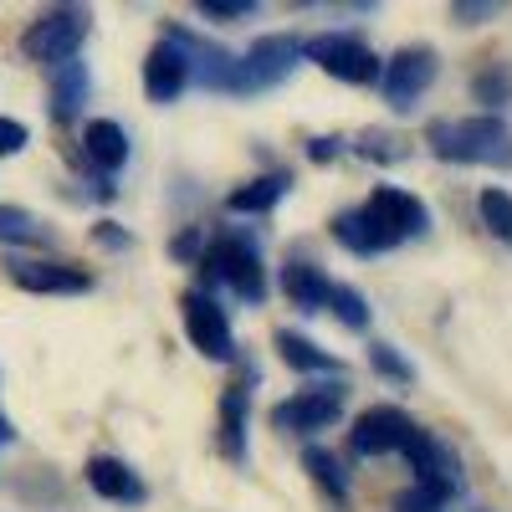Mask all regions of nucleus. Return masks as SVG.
Segmentation results:
<instances>
[{
  "label": "nucleus",
  "instance_id": "9",
  "mask_svg": "<svg viewBox=\"0 0 512 512\" xmlns=\"http://www.w3.org/2000/svg\"><path fill=\"white\" fill-rule=\"evenodd\" d=\"M344 415V390L338 384H318V390H297L292 400L272 405V425L277 431H292V436H313V431H328V425Z\"/></svg>",
  "mask_w": 512,
  "mask_h": 512
},
{
  "label": "nucleus",
  "instance_id": "34",
  "mask_svg": "<svg viewBox=\"0 0 512 512\" xmlns=\"http://www.w3.org/2000/svg\"><path fill=\"white\" fill-rule=\"evenodd\" d=\"M11 441H16V431H11V420L0 415V446H11Z\"/></svg>",
  "mask_w": 512,
  "mask_h": 512
},
{
  "label": "nucleus",
  "instance_id": "24",
  "mask_svg": "<svg viewBox=\"0 0 512 512\" xmlns=\"http://www.w3.org/2000/svg\"><path fill=\"white\" fill-rule=\"evenodd\" d=\"M472 98H477V103H487V108H502V103H512V67H507V62H492V67H482V72L472 77Z\"/></svg>",
  "mask_w": 512,
  "mask_h": 512
},
{
  "label": "nucleus",
  "instance_id": "27",
  "mask_svg": "<svg viewBox=\"0 0 512 512\" xmlns=\"http://www.w3.org/2000/svg\"><path fill=\"white\" fill-rule=\"evenodd\" d=\"M369 359H374V369H379L384 379H395V384H410V379H415V369H410L390 344H374V349H369Z\"/></svg>",
  "mask_w": 512,
  "mask_h": 512
},
{
  "label": "nucleus",
  "instance_id": "15",
  "mask_svg": "<svg viewBox=\"0 0 512 512\" xmlns=\"http://www.w3.org/2000/svg\"><path fill=\"white\" fill-rule=\"evenodd\" d=\"M333 241L344 246V251H354V256H379V251L395 246L390 236L369 221L364 205H359V210H338V216H333Z\"/></svg>",
  "mask_w": 512,
  "mask_h": 512
},
{
  "label": "nucleus",
  "instance_id": "32",
  "mask_svg": "<svg viewBox=\"0 0 512 512\" xmlns=\"http://www.w3.org/2000/svg\"><path fill=\"white\" fill-rule=\"evenodd\" d=\"M451 16H456L461 26H477V21H492V16H497V6H487V0H482V6H466V0H456Z\"/></svg>",
  "mask_w": 512,
  "mask_h": 512
},
{
  "label": "nucleus",
  "instance_id": "30",
  "mask_svg": "<svg viewBox=\"0 0 512 512\" xmlns=\"http://www.w3.org/2000/svg\"><path fill=\"white\" fill-rule=\"evenodd\" d=\"M441 507H446L441 497L420 492V487H410V492H400V497H395V512H441Z\"/></svg>",
  "mask_w": 512,
  "mask_h": 512
},
{
  "label": "nucleus",
  "instance_id": "19",
  "mask_svg": "<svg viewBox=\"0 0 512 512\" xmlns=\"http://www.w3.org/2000/svg\"><path fill=\"white\" fill-rule=\"evenodd\" d=\"M277 354H282V364L287 369H297V374H344V364H338L328 349H318V344H308L303 333H277Z\"/></svg>",
  "mask_w": 512,
  "mask_h": 512
},
{
  "label": "nucleus",
  "instance_id": "3",
  "mask_svg": "<svg viewBox=\"0 0 512 512\" xmlns=\"http://www.w3.org/2000/svg\"><path fill=\"white\" fill-rule=\"evenodd\" d=\"M303 57L318 62L328 77L349 82V88H369V82H379V57L364 36L354 31H328V36H313L303 41Z\"/></svg>",
  "mask_w": 512,
  "mask_h": 512
},
{
  "label": "nucleus",
  "instance_id": "10",
  "mask_svg": "<svg viewBox=\"0 0 512 512\" xmlns=\"http://www.w3.org/2000/svg\"><path fill=\"white\" fill-rule=\"evenodd\" d=\"M364 210H369V221L390 236L395 246H400L405 236H425V231H431V210H425V200L410 195V190H400V185H379V190L364 200Z\"/></svg>",
  "mask_w": 512,
  "mask_h": 512
},
{
  "label": "nucleus",
  "instance_id": "13",
  "mask_svg": "<svg viewBox=\"0 0 512 512\" xmlns=\"http://www.w3.org/2000/svg\"><path fill=\"white\" fill-rule=\"evenodd\" d=\"M11 282L26 287V292H62V297L93 287L88 272H82V267H67V262H16V267H11Z\"/></svg>",
  "mask_w": 512,
  "mask_h": 512
},
{
  "label": "nucleus",
  "instance_id": "20",
  "mask_svg": "<svg viewBox=\"0 0 512 512\" xmlns=\"http://www.w3.org/2000/svg\"><path fill=\"white\" fill-rule=\"evenodd\" d=\"M221 456L231 466L246 461V390L241 384H231V390L221 395Z\"/></svg>",
  "mask_w": 512,
  "mask_h": 512
},
{
  "label": "nucleus",
  "instance_id": "4",
  "mask_svg": "<svg viewBox=\"0 0 512 512\" xmlns=\"http://www.w3.org/2000/svg\"><path fill=\"white\" fill-rule=\"evenodd\" d=\"M205 267L216 272L221 282H231V287L246 297V303H262V297H267L262 251H256V241H251V236H241V231H226V236L210 241V251H205Z\"/></svg>",
  "mask_w": 512,
  "mask_h": 512
},
{
  "label": "nucleus",
  "instance_id": "11",
  "mask_svg": "<svg viewBox=\"0 0 512 512\" xmlns=\"http://www.w3.org/2000/svg\"><path fill=\"white\" fill-rule=\"evenodd\" d=\"M410 431H415V420H410L400 405H369V410L354 420L349 446H354V456H390V451L405 446Z\"/></svg>",
  "mask_w": 512,
  "mask_h": 512
},
{
  "label": "nucleus",
  "instance_id": "23",
  "mask_svg": "<svg viewBox=\"0 0 512 512\" xmlns=\"http://www.w3.org/2000/svg\"><path fill=\"white\" fill-rule=\"evenodd\" d=\"M477 216H482V226H487L497 241L512 246V195H507L502 185H487V190L477 195Z\"/></svg>",
  "mask_w": 512,
  "mask_h": 512
},
{
  "label": "nucleus",
  "instance_id": "17",
  "mask_svg": "<svg viewBox=\"0 0 512 512\" xmlns=\"http://www.w3.org/2000/svg\"><path fill=\"white\" fill-rule=\"evenodd\" d=\"M328 287H333V282H328L313 262H287V267H282V292H287L303 313H323V308H328Z\"/></svg>",
  "mask_w": 512,
  "mask_h": 512
},
{
  "label": "nucleus",
  "instance_id": "28",
  "mask_svg": "<svg viewBox=\"0 0 512 512\" xmlns=\"http://www.w3.org/2000/svg\"><path fill=\"white\" fill-rule=\"evenodd\" d=\"M251 11H256L251 0H200V16H216V21H241Z\"/></svg>",
  "mask_w": 512,
  "mask_h": 512
},
{
  "label": "nucleus",
  "instance_id": "25",
  "mask_svg": "<svg viewBox=\"0 0 512 512\" xmlns=\"http://www.w3.org/2000/svg\"><path fill=\"white\" fill-rule=\"evenodd\" d=\"M328 313L344 323V328H354V333L369 328V303H364L354 287H338V282H333V287H328Z\"/></svg>",
  "mask_w": 512,
  "mask_h": 512
},
{
  "label": "nucleus",
  "instance_id": "6",
  "mask_svg": "<svg viewBox=\"0 0 512 512\" xmlns=\"http://www.w3.org/2000/svg\"><path fill=\"white\" fill-rule=\"evenodd\" d=\"M180 318H185V333H190V344L205 354V359H231L236 354V338H231V318L226 308L210 297L205 287H190L180 292Z\"/></svg>",
  "mask_w": 512,
  "mask_h": 512
},
{
  "label": "nucleus",
  "instance_id": "22",
  "mask_svg": "<svg viewBox=\"0 0 512 512\" xmlns=\"http://www.w3.org/2000/svg\"><path fill=\"white\" fill-rule=\"evenodd\" d=\"M82 98H88V67H82V62H62L57 67V88H52V113L72 118L82 108Z\"/></svg>",
  "mask_w": 512,
  "mask_h": 512
},
{
  "label": "nucleus",
  "instance_id": "18",
  "mask_svg": "<svg viewBox=\"0 0 512 512\" xmlns=\"http://www.w3.org/2000/svg\"><path fill=\"white\" fill-rule=\"evenodd\" d=\"M82 149H88V159H93L98 169H123V159H128V134H123V123L93 118L88 128H82Z\"/></svg>",
  "mask_w": 512,
  "mask_h": 512
},
{
  "label": "nucleus",
  "instance_id": "16",
  "mask_svg": "<svg viewBox=\"0 0 512 512\" xmlns=\"http://www.w3.org/2000/svg\"><path fill=\"white\" fill-rule=\"evenodd\" d=\"M287 185H292L287 169H272V175H262V180H251V185L231 190V195H226V210H231V216H267V210L287 195Z\"/></svg>",
  "mask_w": 512,
  "mask_h": 512
},
{
  "label": "nucleus",
  "instance_id": "29",
  "mask_svg": "<svg viewBox=\"0 0 512 512\" xmlns=\"http://www.w3.org/2000/svg\"><path fill=\"white\" fill-rule=\"evenodd\" d=\"M31 144V134H26V123H16V118H0V159H11V154H21Z\"/></svg>",
  "mask_w": 512,
  "mask_h": 512
},
{
  "label": "nucleus",
  "instance_id": "26",
  "mask_svg": "<svg viewBox=\"0 0 512 512\" xmlns=\"http://www.w3.org/2000/svg\"><path fill=\"white\" fill-rule=\"evenodd\" d=\"M0 241H41V221L21 205H0Z\"/></svg>",
  "mask_w": 512,
  "mask_h": 512
},
{
  "label": "nucleus",
  "instance_id": "33",
  "mask_svg": "<svg viewBox=\"0 0 512 512\" xmlns=\"http://www.w3.org/2000/svg\"><path fill=\"white\" fill-rule=\"evenodd\" d=\"M308 154H313V159H333V154H338V139H313Z\"/></svg>",
  "mask_w": 512,
  "mask_h": 512
},
{
  "label": "nucleus",
  "instance_id": "1",
  "mask_svg": "<svg viewBox=\"0 0 512 512\" xmlns=\"http://www.w3.org/2000/svg\"><path fill=\"white\" fill-rule=\"evenodd\" d=\"M431 149L451 164H492V169H512V128L497 113H477V118H441L431 123Z\"/></svg>",
  "mask_w": 512,
  "mask_h": 512
},
{
  "label": "nucleus",
  "instance_id": "21",
  "mask_svg": "<svg viewBox=\"0 0 512 512\" xmlns=\"http://www.w3.org/2000/svg\"><path fill=\"white\" fill-rule=\"evenodd\" d=\"M303 466H308V477H313L333 502H349V477H344V466H338V456H333V451L308 446V451H303Z\"/></svg>",
  "mask_w": 512,
  "mask_h": 512
},
{
  "label": "nucleus",
  "instance_id": "12",
  "mask_svg": "<svg viewBox=\"0 0 512 512\" xmlns=\"http://www.w3.org/2000/svg\"><path fill=\"white\" fill-rule=\"evenodd\" d=\"M190 52L180 47L175 36H164L159 47H149L144 57V98L149 103H175L185 88H190Z\"/></svg>",
  "mask_w": 512,
  "mask_h": 512
},
{
  "label": "nucleus",
  "instance_id": "8",
  "mask_svg": "<svg viewBox=\"0 0 512 512\" xmlns=\"http://www.w3.org/2000/svg\"><path fill=\"white\" fill-rule=\"evenodd\" d=\"M400 451L410 456V472H415V487H420V492H431V497H441V502H451V497L461 492V466H456V456H451L431 431H420V425H415Z\"/></svg>",
  "mask_w": 512,
  "mask_h": 512
},
{
  "label": "nucleus",
  "instance_id": "5",
  "mask_svg": "<svg viewBox=\"0 0 512 512\" xmlns=\"http://www.w3.org/2000/svg\"><path fill=\"white\" fill-rule=\"evenodd\" d=\"M297 57H303V41L297 36H262V41H251L246 57H236V82H231V93H262L272 88V82H282Z\"/></svg>",
  "mask_w": 512,
  "mask_h": 512
},
{
  "label": "nucleus",
  "instance_id": "31",
  "mask_svg": "<svg viewBox=\"0 0 512 512\" xmlns=\"http://www.w3.org/2000/svg\"><path fill=\"white\" fill-rule=\"evenodd\" d=\"M364 154H374V159H405V149H400V139L395 134H364Z\"/></svg>",
  "mask_w": 512,
  "mask_h": 512
},
{
  "label": "nucleus",
  "instance_id": "7",
  "mask_svg": "<svg viewBox=\"0 0 512 512\" xmlns=\"http://www.w3.org/2000/svg\"><path fill=\"white\" fill-rule=\"evenodd\" d=\"M436 52L431 47H400L390 62L379 67V88H384V103L390 108H415L420 98H425V88L436 82Z\"/></svg>",
  "mask_w": 512,
  "mask_h": 512
},
{
  "label": "nucleus",
  "instance_id": "2",
  "mask_svg": "<svg viewBox=\"0 0 512 512\" xmlns=\"http://www.w3.org/2000/svg\"><path fill=\"white\" fill-rule=\"evenodd\" d=\"M82 36H88V11H82V6H52V11H41V16L26 26L21 57H26V62L62 67V62L77 57Z\"/></svg>",
  "mask_w": 512,
  "mask_h": 512
},
{
  "label": "nucleus",
  "instance_id": "14",
  "mask_svg": "<svg viewBox=\"0 0 512 512\" xmlns=\"http://www.w3.org/2000/svg\"><path fill=\"white\" fill-rule=\"evenodd\" d=\"M88 487L103 497V502H144L149 487L139 482V472L118 456H93L88 461Z\"/></svg>",
  "mask_w": 512,
  "mask_h": 512
}]
</instances>
